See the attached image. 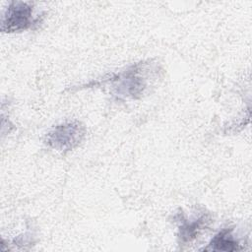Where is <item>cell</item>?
<instances>
[{
    "label": "cell",
    "mask_w": 252,
    "mask_h": 252,
    "mask_svg": "<svg viewBox=\"0 0 252 252\" xmlns=\"http://www.w3.org/2000/svg\"><path fill=\"white\" fill-rule=\"evenodd\" d=\"M159 71L157 63L140 62L113 75L107 82L117 97L140 98L158 78Z\"/></svg>",
    "instance_id": "obj_1"
},
{
    "label": "cell",
    "mask_w": 252,
    "mask_h": 252,
    "mask_svg": "<svg viewBox=\"0 0 252 252\" xmlns=\"http://www.w3.org/2000/svg\"><path fill=\"white\" fill-rule=\"evenodd\" d=\"M41 23V16H33V6L29 2L13 1L6 8L1 21L2 32H19L34 29Z\"/></svg>",
    "instance_id": "obj_2"
},
{
    "label": "cell",
    "mask_w": 252,
    "mask_h": 252,
    "mask_svg": "<svg viewBox=\"0 0 252 252\" xmlns=\"http://www.w3.org/2000/svg\"><path fill=\"white\" fill-rule=\"evenodd\" d=\"M86 127L79 121H67L53 127L45 136V145L55 151L66 153L77 148L85 139Z\"/></svg>",
    "instance_id": "obj_3"
},
{
    "label": "cell",
    "mask_w": 252,
    "mask_h": 252,
    "mask_svg": "<svg viewBox=\"0 0 252 252\" xmlns=\"http://www.w3.org/2000/svg\"><path fill=\"white\" fill-rule=\"evenodd\" d=\"M175 219L180 223L178 227V242L180 245H187L192 242L212 220L209 213H203L194 220H187L183 214L178 213Z\"/></svg>",
    "instance_id": "obj_4"
},
{
    "label": "cell",
    "mask_w": 252,
    "mask_h": 252,
    "mask_svg": "<svg viewBox=\"0 0 252 252\" xmlns=\"http://www.w3.org/2000/svg\"><path fill=\"white\" fill-rule=\"evenodd\" d=\"M240 242L232 234V228H223L210 241L204 251H237L241 250Z\"/></svg>",
    "instance_id": "obj_5"
}]
</instances>
